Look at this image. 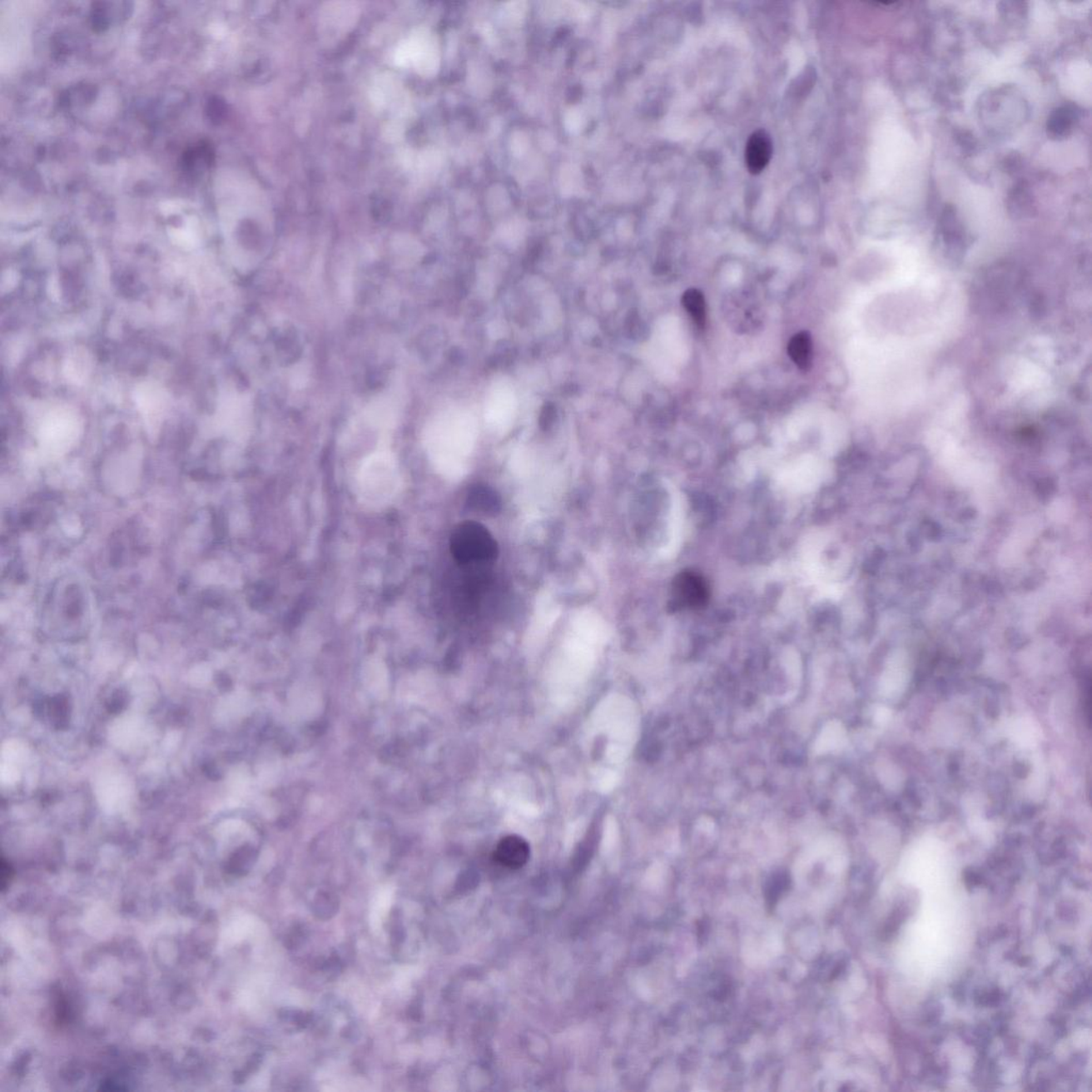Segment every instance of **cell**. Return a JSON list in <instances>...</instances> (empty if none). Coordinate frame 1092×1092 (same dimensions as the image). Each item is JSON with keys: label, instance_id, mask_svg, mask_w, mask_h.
Segmentation results:
<instances>
[{"label": "cell", "instance_id": "cell-12", "mask_svg": "<svg viewBox=\"0 0 1092 1092\" xmlns=\"http://www.w3.org/2000/svg\"><path fill=\"white\" fill-rule=\"evenodd\" d=\"M553 414H555V409L551 407V405H546V407L544 408V412L542 413V416H541L542 428H544V429H548V428L551 426V424L553 423Z\"/></svg>", "mask_w": 1092, "mask_h": 1092}, {"label": "cell", "instance_id": "cell-5", "mask_svg": "<svg viewBox=\"0 0 1092 1092\" xmlns=\"http://www.w3.org/2000/svg\"><path fill=\"white\" fill-rule=\"evenodd\" d=\"M494 856L500 866L519 870L529 862V844L521 836H508L499 841Z\"/></svg>", "mask_w": 1092, "mask_h": 1092}, {"label": "cell", "instance_id": "cell-3", "mask_svg": "<svg viewBox=\"0 0 1092 1092\" xmlns=\"http://www.w3.org/2000/svg\"><path fill=\"white\" fill-rule=\"evenodd\" d=\"M362 474H365V476H362V489H365L367 496L371 499H374V494L382 499L393 488L394 464L386 454L371 457Z\"/></svg>", "mask_w": 1092, "mask_h": 1092}, {"label": "cell", "instance_id": "cell-8", "mask_svg": "<svg viewBox=\"0 0 1092 1092\" xmlns=\"http://www.w3.org/2000/svg\"><path fill=\"white\" fill-rule=\"evenodd\" d=\"M787 352L800 370L809 371L813 365V341L809 331H802L792 337Z\"/></svg>", "mask_w": 1092, "mask_h": 1092}, {"label": "cell", "instance_id": "cell-11", "mask_svg": "<svg viewBox=\"0 0 1092 1092\" xmlns=\"http://www.w3.org/2000/svg\"><path fill=\"white\" fill-rule=\"evenodd\" d=\"M787 886L788 882L787 878L783 879L779 877L772 879V882L767 886V891L765 892L766 900H767L768 904L771 906L775 905L777 901L779 900L780 895L783 893V890L787 889Z\"/></svg>", "mask_w": 1092, "mask_h": 1092}, {"label": "cell", "instance_id": "cell-10", "mask_svg": "<svg viewBox=\"0 0 1092 1092\" xmlns=\"http://www.w3.org/2000/svg\"><path fill=\"white\" fill-rule=\"evenodd\" d=\"M315 912L320 917H328L335 915L337 910V901L335 897L329 894H321L315 901Z\"/></svg>", "mask_w": 1092, "mask_h": 1092}, {"label": "cell", "instance_id": "cell-6", "mask_svg": "<svg viewBox=\"0 0 1092 1092\" xmlns=\"http://www.w3.org/2000/svg\"><path fill=\"white\" fill-rule=\"evenodd\" d=\"M1080 121V109L1072 102H1065L1060 107L1053 110L1046 124L1049 138L1061 140L1067 138L1075 131Z\"/></svg>", "mask_w": 1092, "mask_h": 1092}, {"label": "cell", "instance_id": "cell-1", "mask_svg": "<svg viewBox=\"0 0 1092 1092\" xmlns=\"http://www.w3.org/2000/svg\"><path fill=\"white\" fill-rule=\"evenodd\" d=\"M450 551L459 563H485L495 559L499 545L484 525L468 521L459 524L451 534Z\"/></svg>", "mask_w": 1092, "mask_h": 1092}, {"label": "cell", "instance_id": "cell-4", "mask_svg": "<svg viewBox=\"0 0 1092 1092\" xmlns=\"http://www.w3.org/2000/svg\"><path fill=\"white\" fill-rule=\"evenodd\" d=\"M772 140L771 135L764 130L754 132L747 142L745 159L747 169L757 176L771 162L772 157Z\"/></svg>", "mask_w": 1092, "mask_h": 1092}, {"label": "cell", "instance_id": "cell-9", "mask_svg": "<svg viewBox=\"0 0 1092 1092\" xmlns=\"http://www.w3.org/2000/svg\"><path fill=\"white\" fill-rule=\"evenodd\" d=\"M682 305L697 327L703 329L707 324V302L702 291L697 288L686 290L682 297Z\"/></svg>", "mask_w": 1092, "mask_h": 1092}, {"label": "cell", "instance_id": "cell-7", "mask_svg": "<svg viewBox=\"0 0 1092 1092\" xmlns=\"http://www.w3.org/2000/svg\"><path fill=\"white\" fill-rule=\"evenodd\" d=\"M469 508L480 514L494 515L502 509V500L494 490L487 484L472 485L468 495Z\"/></svg>", "mask_w": 1092, "mask_h": 1092}, {"label": "cell", "instance_id": "cell-2", "mask_svg": "<svg viewBox=\"0 0 1092 1092\" xmlns=\"http://www.w3.org/2000/svg\"><path fill=\"white\" fill-rule=\"evenodd\" d=\"M710 588L702 576L693 571L678 574L671 587L670 608L674 610L697 609L707 605Z\"/></svg>", "mask_w": 1092, "mask_h": 1092}]
</instances>
